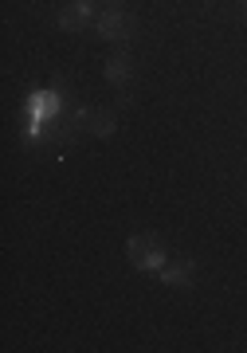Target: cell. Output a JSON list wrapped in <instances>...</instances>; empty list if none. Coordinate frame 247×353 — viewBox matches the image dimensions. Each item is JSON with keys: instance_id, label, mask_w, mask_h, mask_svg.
<instances>
[{"instance_id": "6da1fadb", "label": "cell", "mask_w": 247, "mask_h": 353, "mask_svg": "<svg viewBox=\"0 0 247 353\" xmlns=\"http://www.w3.org/2000/svg\"><path fill=\"white\" fill-rule=\"evenodd\" d=\"M126 255H130V263L137 271H161V267L169 263V255H165V243L157 236H130L126 240Z\"/></svg>"}, {"instance_id": "7a4b0ae2", "label": "cell", "mask_w": 247, "mask_h": 353, "mask_svg": "<svg viewBox=\"0 0 247 353\" xmlns=\"http://www.w3.org/2000/svg\"><path fill=\"white\" fill-rule=\"evenodd\" d=\"M95 32H99L102 39H126L130 36V16H126L122 8H106V12L95 20Z\"/></svg>"}, {"instance_id": "3957f363", "label": "cell", "mask_w": 247, "mask_h": 353, "mask_svg": "<svg viewBox=\"0 0 247 353\" xmlns=\"http://www.w3.org/2000/svg\"><path fill=\"white\" fill-rule=\"evenodd\" d=\"M192 271H197V263L192 259H181V263H165L157 275L165 287H192Z\"/></svg>"}, {"instance_id": "277c9868", "label": "cell", "mask_w": 247, "mask_h": 353, "mask_svg": "<svg viewBox=\"0 0 247 353\" xmlns=\"http://www.w3.org/2000/svg\"><path fill=\"white\" fill-rule=\"evenodd\" d=\"M79 122H83L95 138H110L114 126H118V118H114V114H106V110H79Z\"/></svg>"}, {"instance_id": "5b68a950", "label": "cell", "mask_w": 247, "mask_h": 353, "mask_svg": "<svg viewBox=\"0 0 247 353\" xmlns=\"http://www.w3.org/2000/svg\"><path fill=\"white\" fill-rule=\"evenodd\" d=\"M87 20H90V0H75V4H67L59 12L63 32H79V28H87Z\"/></svg>"}, {"instance_id": "8992f818", "label": "cell", "mask_w": 247, "mask_h": 353, "mask_svg": "<svg viewBox=\"0 0 247 353\" xmlns=\"http://www.w3.org/2000/svg\"><path fill=\"white\" fill-rule=\"evenodd\" d=\"M106 79L122 87L126 79H130V59H126V55H118V59H110V63H106Z\"/></svg>"}, {"instance_id": "52a82bcc", "label": "cell", "mask_w": 247, "mask_h": 353, "mask_svg": "<svg viewBox=\"0 0 247 353\" xmlns=\"http://www.w3.org/2000/svg\"><path fill=\"white\" fill-rule=\"evenodd\" d=\"M239 16H244V20H247V0H244V4H239Z\"/></svg>"}, {"instance_id": "ba28073f", "label": "cell", "mask_w": 247, "mask_h": 353, "mask_svg": "<svg viewBox=\"0 0 247 353\" xmlns=\"http://www.w3.org/2000/svg\"><path fill=\"white\" fill-rule=\"evenodd\" d=\"M106 4H110V8H118V0H106Z\"/></svg>"}]
</instances>
